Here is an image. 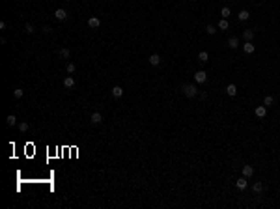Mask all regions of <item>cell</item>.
<instances>
[{
    "label": "cell",
    "instance_id": "obj_27",
    "mask_svg": "<svg viewBox=\"0 0 280 209\" xmlns=\"http://www.w3.org/2000/svg\"><path fill=\"white\" fill-rule=\"evenodd\" d=\"M263 105H265V106H271V105H273V97H271V95H265V99H263Z\"/></svg>",
    "mask_w": 280,
    "mask_h": 209
},
{
    "label": "cell",
    "instance_id": "obj_24",
    "mask_svg": "<svg viewBox=\"0 0 280 209\" xmlns=\"http://www.w3.org/2000/svg\"><path fill=\"white\" fill-rule=\"evenodd\" d=\"M65 69H67V73H69V75H73V73H75V69H77V65H75L73 62H69V64H67V67H65Z\"/></svg>",
    "mask_w": 280,
    "mask_h": 209
},
{
    "label": "cell",
    "instance_id": "obj_11",
    "mask_svg": "<svg viewBox=\"0 0 280 209\" xmlns=\"http://www.w3.org/2000/svg\"><path fill=\"white\" fill-rule=\"evenodd\" d=\"M64 86H65L67 90L75 88V79H73V77H65V79H64Z\"/></svg>",
    "mask_w": 280,
    "mask_h": 209
},
{
    "label": "cell",
    "instance_id": "obj_17",
    "mask_svg": "<svg viewBox=\"0 0 280 209\" xmlns=\"http://www.w3.org/2000/svg\"><path fill=\"white\" fill-rule=\"evenodd\" d=\"M228 47H230V49H237L239 47V39L237 38H230V39H228Z\"/></svg>",
    "mask_w": 280,
    "mask_h": 209
},
{
    "label": "cell",
    "instance_id": "obj_6",
    "mask_svg": "<svg viewBox=\"0 0 280 209\" xmlns=\"http://www.w3.org/2000/svg\"><path fill=\"white\" fill-rule=\"evenodd\" d=\"M254 112H256V116H258V118H265V114H267V106H265V105H262V106H258V108L254 110Z\"/></svg>",
    "mask_w": 280,
    "mask_h": 209
},
{
    "label": "cell",
    "instance_id": "obj_15",
    "mask_svg": "<svg viewBox=\"0 0 280 209\" xmlns=\"http://www.w3.org/2000/svg\"><path fill=\"white\" fill-rule=\"evenodd\" d=\"M150 64H151V65H159V64H161V56H159V54H151V56H150Z\"/></svg>",
    "mask_w": 280,
    "mask_h": 209
},
{
    "label": "cell",
    "instance_id": "obj_12",
    "mask_svg": "<svg viewBox=\"0 0 280 209\" xmlns=\"http://www.w3.org/2000/svg\"><path fill=\"white\" fill-rule=\"evenodd\" d=\"M243 50H245V52H247V54H252V52H254V50H256V47H254V45H252L250 41H247L245 45H243Z\"/></svg>",
    "mask_w": 280,
    "mask_h": 209
},
{
    "label": "cell",
    "instance_id": "obj_7",
    "mask_svg": "<svg viewBox=\"0 0 280 209\" xmlns=\"http://www.w3.org/2000/svg\"><path fill=\"white\" fill-rule=\"evenodd\" d=\"M226 94L230 95V97H235V94H237V86H235V84H228V86H226Z\"/></svg>",
    "mask_w": 280,
    "mask_h": 209
},
{
    "label": "cell",
    "instance_id": "obj_26",
    "mask_svg": "<svg viewBox=\"0 0 280 209\" xmlns=\"http://www.w3.org/2000/svg\"><path fill=\"white\" fill-rule=\"evenodd\" d=\"M206 32L209 34V35H213V34L217 32V28H215V26H211V24H207V26H206Z\"/></svg>",
    "mask_w": 280,
    "mask_h": 209
},
{
    "label": "cell",
    "instance_id": "obj_25",
    "mask_svg": "<svg viewBox=\"0 0 280 209\" xmlns=\"http://www.w3.org/2000/svg\"><path fill=\"white\" fill-rule=\"evenodd\" d=\"M28 129H30V125L26 123V121H23V123H19V131H21V132H26Z\"/></svg>",
    "mask_w": 280,
    "mask_h": 209
},
{
    "label": "cell",
    "instance_id": "obj_3",
    "mask_svg": "<svg viewBox=\"0 0 280 209\" xmlns=\"http://www.w3.org/2000/svg\"><path fill=\"white\" fill-rule=\"evenodd\" d=\"M54 17L58 19V21H65V19H67V11H65V9H56Z\"/></svg>",
    "mask_w": 280,
    "mask_h": 209
},
{
    "label": "cell",
    "instance_id": "obj_20",
    "mask_svg": "<svg viewBox=\"0 0 280 209\" xmlns=\"http://www.w3.org/2000/svg\"><path fill=\"white\" fill-rule=\"evenodd\" d=\"M228 26H230V24H228L226 19H220V21H218V30H228Z\"/></svg>",
    "mask_w": 280,
    "mask_h": 209
},
{
    "label": "cell",
    "instance_id": "obj_2",
    "mask_svg": "<svg viewBox=\"0 0 280 209\" xmlns=\"http://www.w3.org/2000/svg\"><path fill=\"white\" fill-rule=\"evenodd\" d=\"M194 80H196V82H200V84L206 82V80H207L206 71H196V73H194Z\"/></svg>",
    "mask_w": 280,
    "mask_h": 209
},
{
    "label": "cell",
    "instance_id": "obj_23",
    "mask_svg": "<svg viewBox=\"0 0 280 209\" xmlns=\"http://www.w3.org/2000/svg\"><path fill=\"white\" fill-rule=\"evenodd\" d=\"M13 95H15V97H17V99H21L23 95H24V91H23V88H15V90H13Z\"/></svg>",
    "mask_w": 280,
    "mask_h": 209
},
{
    "label": "cell",
    "instance_id": "obj_14",
    "mask_svg": "<svg viewBox=\"0 0 280 209\" xmlns=\"http://www.w3.org/2000/svg\"><path fill=\"white\" fill-rule=\"evenodd\" d=\"M262 191H263V185H262L259 181H256V183L252 185V192H254V194H259Z\"/></svg>",
    "mask_w": 280,
    "mask_h": 209
},
{
    "label": "cell",
    "instance_id": "obj_22",
    "mask_svg": "<svg viewBox=\"0 0 280 209\" xmlns=\"http://www.w3.org/2000/svg\"><path fill=\"white\" fill-rule=\"evenodd\" d=\"M230 13H232L230 8H222V9H220V17H222V19H228V17H230Z\"/></svg>",
    "mask_w": 280,
    "mask_h": 209
},
{
    "label": "cell",
    "instance_id": "obj_19",
    "mask_svg": "<svg viewBox=\"0 0 280 209\" xmlns=\"http://www.w3.org/2000/svg\"><path fill=\"white\" fill-rule=\"evenodd\" d=\"M243 38H245L247 41H252V38H254V32H252V30H245V32H243Z\"/></svg>",
    "mask_w": 280,
    "mask_h": 209
},
{
    "label": "cell",
    "instance_id": "obj_18",
    "mask_svg": "<svg viewBox=\"0 0 280 209\" xmlns=\"http://www.w3.org/2000/svg\"><path fill=\"white\" fill-rule=\"evenodd\" d=\"M198 60H200V62H203V64H206V62H207V60H209V54H207V52H206V50H202V52H200V54H198Z\"/></svg>",
    "mask_w": 280,
    "mask_h": 209
},
{
    "label": "cell",
    "instance_id": "obj_4",
    "mask_svg": "<svg viewBox=\"0 0 280 209\" xmlns=\"http://www.w3.org/2000/svg\"><path fill=\"white\" fill-rule=\"evenodd\" d=\"M88 26H90V28H99V26H101V21H99L97 17H90V19H88Z\"/></svg>",
    "mask_w": 280,
    "mask_h": 209
},
{
    "label": "cell",
    "instance_id": "obj_16",
    "mask_svg": "<svg viewBox=\"0 0 280 209\" xmlns=\"http://www.w3.org/2000/svg\"><path fill=\"white\" fill-rule=\"evenodd\" d=\"M60 58H64V60H67V58H71V50L69 49H60Z\"/></svg>",
    "mask_w": 280,
    "mask_h": 209
},
{
    "label": "cell",
    "instance_id": "obj_9",
    "mask_svg": "<svg viewBox=\"0 0 280 209\" xmlns=\"http://www.w3.org/2000/svg\"><path fill=\"white\" fill-rule=\"evenodd\" d=\"M121 95H123V88H120V86H114V88H112V97L120 99Z\"/></svg>",
    "mask_w": 280,
    "mask_h": 209
},
{
    "label": "cell",
    "instance_id": "obj_8",
    "mask_svg": "<svg viewBox=\"0 0 280 209\" xmlns=\"http://www.w3.org/2000/svg\"><path fill=\"white\" fill-rule=\"evenodd\" d=\"M235 187L239 188V191H245V188H247V177L243 176L241 179H237V181H235Z\"/></svg>",
    "mask_w": 280,
    "mask_h": 209
},
{
    "label": "cell",
    "instance_id": "obj_1",
    "mask_svg": "<svg viewBox=\"0 0 280 209\" xmlns=\"http://www.w3.org/2000/svg\"><path fill=\"white\" fill-rule=\"evenodd\" d=\"M183 94H185L187 97H196V95H198V88H196V86H192V84H185V86H183Z\"/></svg>",
    "mask_w": 280,
    "mask_h": 209
},
{
    "label": "cell",
    "instance_id": "obj_21",
    "mask_svg": "<svg viewBox=\"0 0 280 209\" xmlns=\"http://www.w3.org/2000/svg\"><path fill=\"white\" fill-rule=\"evenodd\" d=\"M6 123H8L9 127H11V125H15V123H17V118H15V116H13V114H9V116H8V118H6Z\"/></svg>",
    "mask_w": 280,
    "mask_h": 209
},
{
    "label": "cell",
    "instance_id": "obj_10",
    "mask_svg": "<svg viewBox=\"0 0 280 209\" xmlns=\"http://www.w3.org/2000/svg\"><path fill=\"white\" fill-rule=\"evenodd\" d=\"M252 174H254V168H252L250 164H245V166H243V176H245V177H252Z\"/></svg>",
    "mask_w": 280,
    "mask_h": 209
},
{
    "label": "cell",
    "instance_id": "obj_28",
    "mask_svg": "<svg viewBox=\"0 0 280 209\" xmlns=\"http://www.w3.org/2000/svg\"><path fill=\"white\" fill-rule=\"evenodd\" d=\"M24 30H26V34H32V32H34V26H32V24H26Z\"/></svg>",
    "mask_w": 280,
    "mask_h": 209
},
{
    "label": "cell",
    "instance_id": "obj_5",
    "mask_svg": "<svg viewBox=\"0 0 280 209\" xmlns=\"http://www.w3.org/2000/svg\"><path fill=\"white\" fill-rule=\"evenodd\" d=\"M90 121H91V123H101V121H103V116H101V112H94V114L90 116Z\"/></svg>",
    "mask_w": 280,
    "mask_h": 209
},
{
    "label": "cell",
    "instance_id": "obj_13",
    "mask_svg": "<svg viewBox=\"0 0 280 209\" xmlns=\"http://www.w3.org/2000/svg\"><path fill=\"white\" fill-rule=\"evenodd\" d=\"M237 17H239V21H248V17H250V13H248V9H241Z\"/></svg>",
    "mask_w": 280,
    "mask_h": 209
}]
</instances>
